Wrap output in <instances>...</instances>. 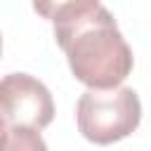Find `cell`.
Wrapping results in <instances>:
<instances>
[{
    "label": "cell",
    "instance_id": "6da1fadb",
    "mask_svg": "<svg viewBox=\"0 0 151 151\" xmlns=\"http://www.w3.org/2000/svg\"><path fill=\"white\" fill-rule=\"evenodd\" d=\"M35 12L52 21L57 45L64 50L71 73L87 90H113L130 76L134 66L132 50L101 2H40Z\"/></svg>",
    "mask_w": 151,
    "mask_h": 151
},
{
    "label": "cell",
    "instance_id": "7a4b0ae2",
    "mask_svg": "<svg viewBox=\"0 0 151 151\" xmlns=\"http://www.w3.org/2000/svg\"><path fill=\"white\" fill-rule=\"evenodd\" d=\"M142 101L132 87L85 90L76 104V123L80 134L92 144H113L139 127Z\"/></svg>",
    "mask_w": 151,
    "mask_h": 151
},
{
    "label": "cell",
    "instance_id": "3957f363",
    "mask_svg": "<svg viewBox=\"0 0 151 151\" xmlns=\"http://www.w3.org/2000/svg\"><path fill=\"white\" fill-rule=\"evenodd\" d=\"M0 99L5 125L42 130L54 118L50 90L28 73H7L0 83Z\"/></svg>",
    "mask_w": 151,
    "mask_h": 151
},
{
    "label": "cell",
    "instance_id": "277c9868",
    "mask_svg": "<svg viewBox=\"0 0 151 151\" xmlns=\"http://www.w3.org/2000/svg\"><path fill=\"white\" fill-rule=\"evenodd\" d=\"M2 151H47L40 130L2 123Z\"/></svg>",
    "mask_w": 151,
    "mask_h": 151
}]
</instances>
